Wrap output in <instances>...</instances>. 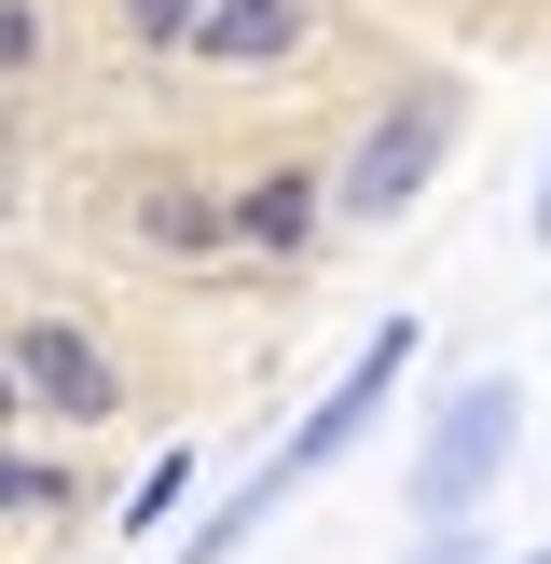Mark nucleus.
Returning <instances> with one entry per match:
<instances>
[{
	"label": "nucleus",
	"mask_w": 551,
	"mask_h": 564,
	"mask_svg": "<svg viewBox=\"0 0 551 564\" xmlns=\"http://www.w3.org/2000/svg\"><path fill=\"white\" fill-rule=\"evenodd\" d=\"M110 235H125L138 262H207V248H235V220H220V180H193V165H138V180L110 193Z\"/></svg>",
	"instance_id": "obj_6"
},
{
	"label": "nucleus",
	"mask_w": 551,
	"mask_h": 564,
	"mask_svg": "<svg viewBox=\"0 0 551 564\" xmlns=\"http://www.w3.org/2000/svg\"><path fill=\"white\" fill-rule=\"evenodd\" d=\"M193 496V455H152V482L125 496V538H165V510Z\"/></svg>",
	"instance_id": "obj_12"
},
{
	"label": "nucleus",
	"mask_w": 551,
	"mask_h": 564,
	"mask_svg": "<svg viewBox=\"0 0 551 564\" xmlns=\"http://www.w3.org/2000/svg\"><path fill=\"white\" fill-rule=\"evenodd\" d=\"M538 235H551V180H538Z\"/></svg>",
	"instance_id": "obj_15"
},
{
	"label": "nucleus",
	"mask_w": 551,
	"mask_h": 564,
	"mask_svg": "<svg viewBox=\"0 0 551 564\" xmlns=\"http://www.w3.org/2000/svg\"><path fill=\"white\" fill-rule=\"evenodd\" d=\"M28 427V386H14V358H0V441H14Z\"/></svg>",
	"instance_id": "obj_14"
},
{
	"label": "nucleus",
	"mask_w": 551,
	"mask_h": 564,
	"mask_svg": "<svg viewBox=\"0 0 551 564\" xmlns=\"http://www.w3.org/2000/svg\"><path fill=\"white\" fill-rule=\"evenodd\" d=\"M55 55H69L55 0H0V110H14V97H42V83H55Z\"/></svg>",
	"instance_id": "obj_9"
},
{
	"label": "nucleus",
	"mask_w": 551,
	"mask_h": 564,
	"mask_svg": "<svg viewBox=\"0 0 551 564\" xmlns=\"http://www.w3.org/2000/svg\"><path fill=\"white\" fill-rule=\"evenodd\" d=\"M523 564H551V538H538V551H523Z\"/></svg>",
	"instance_id": "obj_16"
},
{
	"label": "nucleus",
	"mask_w": 551,
	"mask_h": 564,
	"mask_svg": "<svg viewBox=\"0 0 551 564\" xmlns=\"http://www.w3.org/2000/svg\"><path fill=\"white\" fill-rule=\"evenodd\" d=\"M413 345H428V330H413V317H386L372 345L345 358V386H331V400H317V413H303V427H290V455H276V482H317V468L345 455V441L372 427L386 400H400V372H413Z\"/></svg>",
	"instance_id": "obj_4"
},
{
	"label": "nucleus",
	"mask_w": 551,
	"mask_h": 564,
	"mask_svg": "<svg viewBox=\"0 0 551 564\" xmlns=\"http://www.w3.org/2000/svg\"><path fill=\"white\" fill-rule=\"evenodd\" d=\"M413 564H483V538H468V523H441V538H413Z\"/></svg>",
	"instance_id": "obj_13"
},
{
	"label": "nucleus",
	"mask_w": 551,
	"mask_h": 564,
	"mask_svg": "<svg viewBox=\"0 0 551 564\" xmlns=\"http://www.w3.org/2000/svg\"><path fill=\"white\" fill-rule=\"evenodd\" d=\"M193 14H207V0H110L125 55H180V42H193Z\"/></svg>",
	"instance_id": "obj_11"
},
{
	"label": "nucleus",
	"mask_w": 551,
	"mask_h": 564,
	"mask_svg": "<svg viewBox=\"0 0 551 564\" xmlns=\"http://www.w3.org/2000/svg\"><path fill=\"white\" fill-rule=\"evenodd\" d=\"M303 42H317V0H207L193 42H180V69H207V83H276Z\"/></svg>",
	"instance_id": "obj_7"
},
{
	"label": "nucleus",
	"mask_w": 551,
	"mask_h": 564,
	"mask_svg": "<svg viewBox=\"0 0 551 564\" xmlns=\"http://www.w3.org/2000/svg\"><path fill=\"white\" fill-rule=\"evenodd\" d=\"M455 124H468V83H441V69L400 83V97L345 138V165H331V220H358V235L413 220V207H428V180H441V152H455Z\"/></svg>",
	"instance_id": "obj_1"
},
{
	"label": "nucleus",
	"mask_w": 551,
	"mask_h": 564,
	"mask_svg": "<svg viewBox=\"0 0 551 564\" xmlns=\"http://www.w3.org/2000/svg\"><path fill=\"white\" fill-rule=\"evenodd\" d=\"M55 510H83V482L55 455H14V441H0V523H55Z\"/></svg>",
	"instance_id": "obj_10"
},
{
	"label": "nucleus",
	"mask_w": 551,
	"mask_h": 564,
	"mask_svg": "<svg viewBox=\"0 0 551 564\" xmlns=\"http://www.w3.org/2000/svg\"><path fill=\"white\" fill-rule=\"evenodd\" d=\"M0 358H14V386H28V413L42 427H125L138 413V372H125V345H110L97 317H69V303H14L0 317Z\"/></svg>",
	"instance_id": "obj_2"
},
{
	"label": "nucleus",
	"mask_w": 551,
	"mask_h": 564,
	"mask_svg": "<svg viewBox=\"0 0 551 564\" xmlns=\"http://www.w3.org/2000/svg\"><path fill=\"white\" fill-rule=\"evenodd\" d=\"M276 510H290V482H276V455H262V468H248V482H235V496H220V510H207V523H193V538H180V551H165V564H235V551H248V538H262V523H276Z\"/></svg>",
	"instance_id": "obj_8"
},
{
	"label": "nucleus",
	"mask_w": 551,
	"mask_h": 564,
	"mask_svg": "<svg viewBox=\"0 0 551 564\" xmlns=\"http://www.w3.org/2000/svg\"><path fill=\"white\" fill-rule=\"evenodd\" d=\"M220 220H235V248H262V262H303V248L331 235V165L317 152H262L248 180H220Z\"/></svg>",
	"instance_id": "obj_5"
},
{
	"label": "nucleus",
	"mask_w": 551,
	"mask_h": 564,
	"mask_svg": "<svg viewBox=\"0 0 551 564\" xmlns=\"http://www.w3.org/2000/svg\"><path fill=\"white\" fill-rule=\"evenodd\" d=\"M510 441H523V386L510 372H468L455 400L428 413V441H413V482H400V510H413V538H441V523H468L496 496V468H510Z\"/></svg>",
	"instance_id": "obj_3"
}]
</instances>
